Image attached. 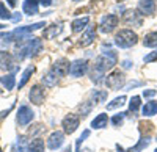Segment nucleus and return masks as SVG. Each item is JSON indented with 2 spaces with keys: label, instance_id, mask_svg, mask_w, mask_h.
<instances>
[{
  "label": "nucleus",
  "instance_id": "nucleus-15",
  "mask_svg": "<svg viewBox=\"0 0 157 152\" xmlns=\"http://www.w3.org/2000/svg\"><path fill=\"white\" fill-rule=\"evenodd\" d=\"M38 6H39V0H25L24 13L29 16H35V14H38Z\"/></svg>",
  "mask_w": 157,
  "mask_h": 152
},
{
  "label": "nucleus",
  "instance_id": "nucleus-14",
  "mask_svg": "<svg viewBox=\"0 0 157 152\" xmlns=\"http://www.w3.org/2000/svg\"><path fill=\"white\" fill-rule=\"evenodd\" d=\"M13 60H14V57H13L10 52L0 50V69H3V71L11 69L13 68Z\"/></svg>",
  "mask_w": 157,
  "mask_h": 152
},
{
  "label": "nucleus",
  "instance_id": "nucleus-2",
  "mask_svg": "<svg viewBox=\"0 0 157 152\" xmlns=\"http://www.w3.org/2000/svg\"><path fill=\"white\" fill-rule=\"evenodd\" d=\"M137 43H138L137 33L132 32V30H127V28L120 30L116 33V36H115V44L118 47H121V49H129V47L135 46Z\"/></svg>",
  "mask_w": 157,
  "mask_h": 152
},
{
  "label": "nucleus",
  "instance_id": "nucleus-25",
  "mask_svg": "<svg viewBox=\"0 0 157 152\" xmlns=\"http://www.w3.org/2000/svg\"><path fill=\"white\" fill-rule=\"evenodd\" d=\"M61 30H63V27H61V24H54V25H50V27L43 33V36L44 38H55L58 33H61Z\"/></svg>",
  "mask_w": 157,
  "mask_h": 152
},
{
  "label": "nucleus",
  "instance_id": "nucleus-29",
  "mask_svg": "<svg viewBox=\"0 0 157 152\" xmlns=\"http://www.w3.org/2000/svg\"><path fill=\"white\" fill-rule=\"evenodd\" d=\"M126 115H127V113H118V115H115V116L112 118V124L115 125V127L121 125L123 121H124V118H126Z\"/></svg>",
  "mask_w": 157,
  "mask_h": 152
},
{
  "label": "nucleus",
  "instance_id": "nucleus-43",
  "mask_svg": "<svg viewBox=\"0 0 157 152\" xmlns=\"http://www.w3.org/2000/svg\"><path fill=\"white\" fill-rule=\"evenodd\" d=\"M0 152H2V149H0Z\"/></svg>",
  "mask_w": 157,
  "mask_h": 152
},
{
  "label": "nucleus",
  "instance_id": "nucleus-4",
  "mask_svg": "<svg viewBox=\"0 0 157 152\" xmlns=\"http://www.w3.org/2000/svg\"><path fill=\"white\" fill-rule=\"evenodd\" d=\"M35 118V113L33 110L29 107V105H21L19 110H17V116H16V121L21 127H25V125H29Z\"/></svg>",
  "mask_w": 157,
  "mask_h": 152
},
{
  "label": "nucleus",
  "instance_id": "nucleus-12",
  "mask_svg": "<svg viewBox=\"0 0 157 152\" xmlns=\"http://www.w3.org/2000/svg\"><path fill=\"white\" fill-rule=\"evenodd\" d=\"M94 39H96V27H88L82 33V36H80V39H78L77 44L80 47H88L90 44L94 43Z\"/></svg>",
  "mask_w": 157,
  "mask_h": 152
},
{
  "label": "nucleus",
  "instance_id": "nucleus-35",
  "mask_svg": "<svg viewBox=\"0 0 157 152\" xmlns=\"http://www.w3.org/2000/svg\"><path fill=\"white\" fill-rule=\"evenodd\" d=\"M22 19V16L19 14V13H14V16H11V20H14V22H19Z\"/></svg>",
  "mask_w": 157,
  "mask_h": 152
},
{
  "label": "nucleus",
  "instance_id": "nucleus-26",
  "mask_svg": "<svg viewBox=\"0 0 157 152\" xmlns=\"http://www.w3.org/2000/svg\"><path fill=\"white\" fill-rule=\"evenodd\" d=\"M126 104V96H120V97H115L110 104H107V110H115L118 107H123Z\"/></svg>",
  "mask_w": 157,
  "mask_h": 152
},
{
  "label": "nucleus",
  "instance_id": "nucleus-13",
  "mask_svg": "<svg viewBox=\"0 0 157 152\" xmlns=\"http://www.w3.org/2000/svg\"><path fill=\"white\" fill-rule=\"evenodd\" d=\"M138 11L145 16H151L155 13V2L154 0H140L138 2Z\"/></svg>",
  "mask_w": 157,
  "mask_h": 152
},
{
  "label": "nucleus",
  "instance_id": "nucleus-39",
  "mask_svg": "<svg viewBox=\"0 0 157 152\" xmlns=\"http://www.w3.org/2000/svg\"><path fill=\"white\" fill-rule=\"evenodd\" d=\"M2 28H5V25H3V24H0V30H2Z\"/></svg>",
  "mask_w": 157,
  "mask_h": 152
},
{
  "label": "nucleus",
  "instance_id": "nucleus-34",
  "mask_svg": "<svg viewBox=\"0 0 157 152\" xmlns=\"http://www.w3.org/2000/svg\"><path fill=\"white\" fill-rule=\"evenodd\" d=\"M39 5H43V6H50V5H52V0H39Z\"/></svg>",
  "mask_w": 157,
  "mask_h": 152
},
{
  "label": "nucleus",
  "instance_id": "nucleus-18",
  "mask_svg": "<svg viewBox=\"0 0 157 152\" xmlns=\"http://www.w3.org/2000/svg\"><path fill=\"white\" fill-rule=\"evenodd\" d=\"M0 83L5 86L6 91H11L13 88H14V85H16V77H14V74L11 72V74L2 75V77H0Z\"/></svg>",
  "mask_w": 157,
  "mask_h": 152
},
{
  "label": "nucleus",
  "instance_id": "nucleus-7",
  "mask_svg": "<svg viewBox=\"0 0 157 152\" xmlns=\"http://www.w3.org/2000/svg\"><path fill=\"white\" fill-rule=\"evenodd\" d=\"M123 22L126 25H132V27H141L143 19H141V14H138V11L126 9L124 14H123Z\"/></svg>",
  "mask_w": 157,
  "mask_h": 152
},
{
  "label": "nucleus",
  "instance_id": "nucleus-20",
  "mask_svg": "<svg viewBox=\"0 0 157 152\" xmlns=\"http://www.w3.org/2000/svg\"><path fill=\"white\" fill-rule=\"evenodd\" d=\"M88 22H90V17H86V16H85V17H80V19H75V20H72V24H71V28H72L74 33H80L82 30L86 28Z\"/></svg>",
  "mask_w": 157,
  "mask_h": 152
},
{
  "label": "nucleus",
  "instance_id": "nucleus-9",
  "mask_svg": "<svg viewBox=\"0 0 157 152\" xmlns=\"http://www.w3.org/2000/svg\"><path fill=\"white\" fill-rule=\"evenodd\" d=\"M63 143H64V133H63V132H58V130L52 132L50 136L47 138V147H49L50 150L60 149V147L63 146Z\"/></svg>",
  "mask_w": 157,
  "mask_h": 152
},
{
  "label": "nucleus",
  "instance_id": "nucleus-42",
  "mask_svg": "<svg viewBox=\"0 0 157 152\" xmlns=\"http://www.w3.org/2000/svg\"><path fill=\"white\" fill-rule=\"evenodd\" d=\"M154 152H157V149H155V150H154Z\"/></svg>",
  "mask_w": 157,
  "mask_h": 152
},
{
  "label": "nucleus",
  "instance_id": "nucleus-6",
  "mask_svg": "<svg viewBox=\"0 0 157 152\" xmlns=\"http://www.w3.org/2000/svg\"><path fill=\"white\" fill-rule=\"evenodd\" d=\"M118 16L116 14H105L102 19H101V24H99V30L102 33H112L116 25H118Z\"/></svg>",
  "mask_w": 157,
  "mask_h": 152
},
{
  "label": "nucleus",
  "instance_id": "nucleus-16",
  "mask_svg": "<svg viewBox=\"0 0 157 152\" xmlns=\"http://www.w3.org/2000/svg\"><path fill=\"white\" fill-rule=\"evenodd\" d=\"M57 82H58V75L54 72V69L47 71V72L43 75V83H44V86H47V88L55 86V85H57Z\"/></svg>",
  "mask_w": 157,
  "mask_h": 152
},
{
  "label": "nucleus",
  "instance_id": "nucleus-11",
  "mask_svg": "<svg viewBox=\"0 0 157 152\" xmlns=\"http://www.w3.org/2000/svg\"><path fill=\"white\" fill-rule=\"evenodd\" d=\"M54 72L58 75V77H64V75L69 74V69H71V63L66 60V58H60L54 63V66H52Z\"/></svg>",
  "mask_w": 157,
  "mask_h": 152
},
{
  "label": "nucleus",
  "instance_id": "nucleus-21",
  "mask_svg": "<svg viewBox=\"0 0 157 152\" xmlns=\"http://www.w3.org/2000/svg\"><path fill=\"white\" fill-rule=\"evenodd\" d=\"M149 143H151V136L149 135H146V136H141L140 138V141L135 144V146H132L127 152H141L145 147H148L149 146Z\"/></svg>",
  "mask_w": 157,
  "mask_h": 152
},
{
  "label": "nucleus",
  "instance_id": "nucleus-28",
  "mask_svg": "<svg viewBox=\"0 0 157 152\" xmlns=\"http://www.w3.org/2000/svg\"><path fill=\"white\" fill-rule=\"evenodd\" d=\"M14 152H27V149H25V138L24 136L17 138L16 146H14Z\"/></svg>",
  "mask_w": 157,
  "mask_h": 152
},
{
  "label": "nucleus",
  "instance_id": "nucleus-3",
  "mask_svg": "<svg viewBox=\"0 0 157 152\" xmlns=\"http://www.w3.org/2000/svg\"><path fill=\"white\" fill-rule=\"evenodd\" d=\"M124 74L121 71H112L109 75H107V79L104 80V83H105L110 90H120L121 86H124Z\"/></svg>",
  "mask_w": 157,
  "mask_h": 152
},
{
  "label": "nucleus",
  "instance_id": "nucleus-19",
  "mask_svg": "<svg viewBox=\"0 0 157 152\" xmlns=\"http://www.w3.org/2000/svg\"><path fill=\"white\" fill-rule=\"evenodd\" d=\"M141 115H143V116H146V118L157 115V102H155V100H149V102H146L145 105H143V108H141Z\"/></svg>",
  "mask_w": 157,
  "mask_h": 152
},
{
  "label": "nucleus",
  "instance_id": "nucleus-30",
  "mask_svg": "<svg viewBox=\"0 0 157 152\" xmlns=\"http://www.w3.org/2000/svg\"><path fill=\"white\" fill-rule=\"evenodd\" d=\"M0 17H2L3 20H6V19H11V13L5 8V5L0 2Z\"/></svg>",
  "mask_w": 157,
  "mask_h": 152
},
{
  "label": "nucleus",
  "instance_id": "nucleus-33",
  "mask_svg": "<svg viewBox=\"0 0 157 152\" xmlns=\"http://www.w3.org/2000/svg\"><path fill=\"white\" fill-rule=\"evenodd\" d=\"M155 94H157L155 90H145V91H143V96H145V97H152Z\"/></svg>",
  "mask_w": 157,
  "mask_h": 152
},
{
  "label": "nucleus",
  "instance_id": "nucleus-37",
  "mask_svg": "<svg viewBox=\"0 0 157 152\" xmlns=\"http://www.w3.org/2000/svg\"><path fill=\"white\" fill-rule=\"evenodd\" d=\"M10 6H16V0H6Z\"/></svg>",
  "mask_w": 157,
  "mask_h": 152
},
{
  "label": "nucleus",
  "instance_id": "nucleus-36",
  "mask_svg": "<svg viewBox=\"0 0 157 152\" xmlns=\"http://www.w3.org/2000/svg\"><path fill=\"white\" fill-rule=\"evenodd\" d=\"M123 68H124V69H129V68H132V63H130L129 60H124V61H123Z\"/></svg>",
  "mask_w": 157,
  "mask_h": 152
},
{
  "label": "nucleus",
  "instance_id": "nucleus-40",
  "mask_svg": "<svg viewBox=\"0 0 157 152\" xmlns=\"http://www.w3.org/2000/svg\"><path fill=\"white\" fill-rule=\"evenodd\" d=\"M72 2H75V3H78V2H82V0H72Z\"/></svg>",
  "mask_w": 157,
  "mask_h": 152
},
{
  "label": "nucleus",
  "instance_id": "nucleus-22",
  "mask_svg": "<svg viewBox=\"0 0 157 152\" xmlns=\"http://www.w3.org/2000/svg\"><path fill=\"white\" fill-rule=\"evenodd\" d=\"M143 46L149 47V49L157 47V32H149V33H146L145 38H143Z\"/></svg>",
  "mask_w": 157,
  "mask_h": 152
},
{
  "label": "nucleus",
  "instance_id": "nucleus-31",
  "mask_svg": "<svg viewBox=\"0 0 157 152\" xmlns=\"http://www.w3.org/2000/svg\"><path fill=\"white\" fill-rule=\"evenodd\" d=\"M155 60H157V50H155V52L148 54L145 58H143V61H145V63H151V61H155Z\"/></svg>",
  "mask_w": 157,
  "mask_h": 152
},
{
  "label": "nucleus",
  "instance_id": "nucleus-8",
  "mask_svg": "<svg viewBox=\"0 0 157 152\" xmlns=\"http://www.w3.org/2000/svg\"><path fill=\"white\" fill-rule=\"evenodd\" d=\"M88 71V61L86 60H75L71 63V69H69V74L72 77H82L85 75Z\"/></svg>",
  "mask_w": 157,
  "mask_h": 152
},
{
  "label": "nucleus",
  "instance_id": "nucleus-38",
  "mask_svg": "<svg viewBox=\"0 0 157 152\" xmlns=\"http://www.w3.org/2000/svg\"><path fill=\"white\" fill-rule=\"evenodd\" d=\"M116 149H118V152H127V150H124V149H123V147H121L120 144H118V146H116Z\"/></svg>",
  "mask_w": 157,
  "mask_h": 152
},
{
  "label": "nucleus",
  "instance_id": "nucleus-10",
  "mask_svg": "<svg viewBox=\"0 0 157 152\" xmlns=\"http://www.w3.org/2000/svg\"><path fill=\"white\" fill-rule=\"evenodd\" d=\"M44 88L41 85H33L32 90L29 93V97H30V102L35 104V105H41L43 100H44Z\"/></svg>",
  "mask_w": 157,
  "mask_h": 152
},
{
  "label": "nucleus",
  "instance_id": "nucleus-1",
  "mask_svg": "<svg viewBox=\"0 0 157 152\" xmlns=\"http://www.w3.org/2000/svg\"><path fill=\"white\" fill-rule=\"evenodd\" d=\"M116 65V54L113 50H109V52H104L101 57H98L94 60V65L91 68V82H94L96 85H101L105 77V72L110 71L113 66Z\"/></svg>",
  "mask_w": 157,
  "mask_h": 152
},
{
  "label": "nucleus",
  "instance_id": "nucleus-24",
  "mask_svg": "<svg viewBox=\"0 0 157 152\" xmlns=\"http://www.w3.org/2000/svg\"><path fill=\"white\" fill-rule=\"evenodd\" d=\"M33 72H35V66H29L27 69H25V71L22 72V77H21V80H19V83H17L19 90L25 86V83H27V82L30 80V77H32V74H33Z\"/></svg>",
  "mask_w": 157,
  "mask_h": 152
},
{
  "label": "nucleus",
  "instance_id": "nucleus-27",
  "mask_svg": "<svg viewBox=\"0 0 157 152\" xmlns=\"http://www.w3.org/2000/svg\"><path fill=\"white\" fill-rule=\"evenodd\" d=\"M141 102H140V96H134L132 99H130V102H129V111L132 113V115H135V113L138 111Z\"/></svg>",
  "mask_w": 157,
  "mask_h": 152
},
{
  "label": "nucleus",
  "instance_id": "nucleus-23",
  "mask_svg": "<svg viewBox=\"0 0 157 152\" xmlns=\"http://www.w3.org/2000/svg\"><path fill=\"white\" fill-rule=\"evenodd\" d=\"M27 152H44V141L41 138H35L27 146Z\"/></svg>",
  "mask_w": 157,
  "mask_h": 152
},
{
  "label": "nucleus",
  "instance_id": "nucleus-32",
  "mask_svg": "<svg viewBox=\"0 0 157 152\" xmlns=\"http://www.w3.org/2000/svg\"><path fill=\"white\" fill-rule=\"evenodd\" d=\"M90 136V130H83V133L80 135V138L77 140V147H80V144L85 141V138H88Z\"/></svg>",
  "mask_w": 157,
  "mask_h": 152
},
{
  "label": "nucleus",
  "instance_id": "nucleus-5",
  "mask_svg": "<svg viewBox=\"0 0 157 152\" xmlns=\"http://www.w3.org/2000/svg\"><path fill=\"white\" fill-rule=\"evenodd\" d=\"M80 125V116H77V115H66L63 118V122H61V127H63V132L64 133H74L77 130V127Z\"/></svg>",
  "mask_w": 157,
  "mask_h": 152
},
{
  "label": "nucleus",
  "instance_id": "nucleus-41",
  "mask_svg": "<svg viewBox=\"0 0 157 152\" xmlns=\"http://www.w3.org/2000/svg\"><path fill=\"white\" fill-rule=\"evenodd\" d=\"M0 94H2V90H0Z\"/></svg>",
  "mask_w": 157,
  "mask_h": 152
},
{
  "label": "nucleus",
  "instance_id": "nucleus-17",
  "mask_svg": "<svg viewBox=\"0 0 157 152\" xmlns=\"http://www.w3.org/2000/svg\"><path fill=\"white\" fill-rule=\"evenodd\" d=\"M107 122H109V116L105 113H99V115L91 121V127L93 129H104V127H107Z\"/></svg>",
  "mask_w": 157,
  "mask_h": 152
}]
</instances>
